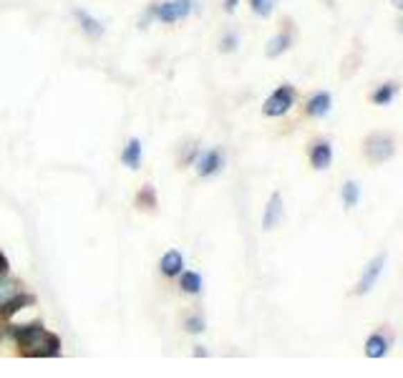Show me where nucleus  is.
<instances>
[{"mask_svg": "<svg viewBox=\"0 0 403 378\" xmlns=\"http://www.w3.org/2000/svg\"><path fill=\"white\" fill-rule=\"evenodd\" d=\"M13 338L28 356L48 358L61 353V341H58V336L48 333L43 325H15Z\"/></svg>", "mask_w": 403, "mask_h": 378, "instance_id": "f257e3e1", "label": "nucleus"}, {"mask_svg": "<svg viewBox=\"0 0 403 378\" xmlns=\"http://www.w3.org/2000/svg\"><path fill=\"white\" fill-rule=\"evenodd\" d=\"M393 154H396V139H393L391 134L373 132L363 139V156H366V161L373 164V167L393 159Z\"/></svg>", "mask_w": 403, "mask_h": 378, "instance_id": "f03ea898", "label": "nucleus"}, {"mask_svg": "<svg viewBox=\"0 0 403 378\" xmlns=\"http://www.w3.org/2000/svg\"><path fill=\"white\" fill-rule=\"evenodd\" d=\"M386 260H388V255L386 252H378L373 260H370L368 265L363 267L361 278L355 280L353 290H350V295H355V298H361V295H368L370 290L375 287V282H378V278L383 275V267H386Z\"/></svg>", "mask_w": 403, "mask_h": 378, "instance_id": "7ed1b4c3", "label": "nucleus"}, {"mask_svg": "<svg viewBox=\"0 0 403 378\" xmlns=\"http://www.w3.org/2000/svg\"><path fill=\"white\" fill-rule=\"evenodd\" d=\"M295 98H298V93H295V89L290 84L278 86L262 104V114L265 116H285L292 106H295Z\"/></svg>", "mask_w": 403, "mask_h": 378, "instance_id": "20e7f679", "label": "nucleus"}, {"mask_svg": "<svg viewBox=\"0 0 403 378\" xmlns=\"http://www.w3.org/2000/svg\"><path fill=\"white\" fill-rule=\"evenodd\" d=\"M189 10H192V0H169V3H161V6L154 8V15L161 23H177L181 18H187Z\"/></svg>", "mask_w": 403, "mask_h": 378, "instance_id": "39448f33", "label": "nucleus"}, {"mask_svg": "<svg viewBox=\"0 0 403 378\" xmlns=\"http://www.w3.org/2000/svg\"><path fill=\"white\" fill-rule=\"evenodd\" d=\"M388 348H391V336L388 333H383V330H373V333L366 338V343H363V353H366L370 361L386 358L388 356Z\"/></svg>", "mask_w": 403, "mask_h": 378, "instance_id": "423d86ee", "label": "nucleus"}, {"mask_svg": "<svg viewBox=\"0 0 403 378\" xmlns=\"http://www.w3.org/2000/svg\"><path fill=\"white\" fill-rule=\"evenodd\" d=\"M310 164L318 172H323V169H328L333 164V147H330V141L318 139L310 144Z\"/></svg>", "mask_w": 403, "mask_h": 378, "instance_id": "0eeeda50", "label": "nucleus"}, {"mask_svg": "<svg viewBox=\"0 0 403 378\" xmlns=\"http://www.w3.org/2000/svg\"><path fill=\"white\" fill-rule=\"evenodd\" d=\"M330 109H333V96H330L328 91L313 93V96L307 98V104H305V114H307V116H315V119H323V116H328V114H330Z\"/></svg>", "mask_w": 403, "mask_h": 378, "instance_id": "6e6552de", "label": "nucleus"}, {"mask_svg": "<svg viewBox=\"0 0 403 378\" xmlns=\"http://www.w3.org/2000/svg\"><path fill=\"white\" fill-rule=\"evenodd\" d=\"M398 89H401V84H396V81H386V84H378L370 91V104L373 106H388L393 104V98H396Z\"/></svg>", "mask_w": 403, "mask_h": 378, "instance_id": "1a4fd4ad", "label": "nucleus"}, {"mask_svg": "<svg viewBox=\"0 0 403 378\" xmlns=\"http://www.w3.org/2000/svg\"><path fill=\"white\" fill-rule=\"evenodd\" d=\"M220 167H222V154H220L217 149H209V152L199 154V159H197V172H199V177L217 174Z\"/></svg>", "mask_w": 403, "mask_h": 378, "instance_id": "9d476101", "label": "nucleus"}, {"mask_svg": "<svg viewBox=\"0 0 403 378\" xmlns=\"http://www.w3.org/2000/svg\"><path fill=\"white\" fill-rule=\"evenodd\" d=\"M283 219V197L275 192V195L270 197V202H267V207H265V217H262V230H272L275 224Z\"/></svg>", "mask_w": 403, "mask_h": 378, "instance_id": "9b49d317", "label": "nucleus"}, {"mask_svg": "<svg viewBox=\"0 0 403 378\" xmlns=\"http://www.w3.org/2000/svg\"><path fill=\"white\" fill-rule=\"evenodd\" d=\"M159 267H161V273L167 275V278H174V275H179V273H181V267H184V258H181V252L169 250L167 255L161 258Z\"/></svg>", "mask_w": 403, "mask_h": 378, "instance_id": "f8f14e48", "label": "nucleus"}, {"mask_svg": "<svg viewBox=\"0 0 403 378\" xmlns=\"http://www.w3.org/2000/svg\"><path fill=\"white\" fill-rule=\"evenodd\" d=\"M341 199H343V207H346V210H353V207H358V199H361V187H358V182H355V179H348V182L343 184Z\"/></svg>", "mask_w": 403, "mask_h": 378, "instance_id": "ddd939ff", "label": "nucleus"}, {"mask_svg": "<svg viewBox=\"0 0 403 378\" xmlns=\"http://www.w3.org/2000/svg\"><path fill=\"white\" fill-rule=\"evenodd\" d=\"M18 293H21V290H18V282L6 278V275H0V310L6 308L8 303L13 300Z\"/></svg>", "mask_w": 403, "mask_h": 378, "instance_id": "4468645a", "label": "nucleus"}, {"mask_svg": "<svg viewBox=\"0 0 403 378\" xmlns=\"http://www.w3.org/2000/svg\"><path fill=\"white\" fill-rule=\"evenodd\" d=\"M121 161H124L129 169H139V164H141V144L139 141L134 139L126 144L124 154H121Z\"/></svg>", "mask_w": 403, "mask_h": 378, "instance_id": "2eb2a0df", "label": "nucleus"}, {"mask_svg": "<svg viewBox=\"0 0 403 378\" xmlns=\"http://www.w3.org/2000/svg\"><path fill=\"white\" fill-rule=\"evenodd\" d=\"M290 43H292L290 33H278L270 43H267V56L275 58V56H280V53H285V51L290 48Z\"/></svg>", "mask_w": 403, "mask_h": 378, "instance_id": "dca6fc26", "label": "nucleus"}, {"mask_svg": "<svg viewBox=\"0 0 403 378\" xmlns=\"http://www.w3.org/2000/svg\"><path fill=\"white\" fill-rule=\"evenodd\" d=\"M179 287L184 290V293L197 295L202 290V275H197V273H181Z\"/></svg>", "mask_w": 403, "mask_h": 378, "instance_id": "f3484780", "label": "nucleus"}, {"mask_svg": "<svg viewBox=\"0 0 403 378\" xmlns=\"http://www.w3.org/2000/svg\"><path fill=\"white\" fill-rule=\"evenodd\" d=\"M26 305H33V298H30V295L18 293V295L13 298V300H10V303L6 305V308H3V313H6V315H13V313H18V310L26 308Z\"/></svg>", "mask_w": 403, "mask_h": 378, "instance_id": "a211bd4d", "label": "nucleus"}, {"mask_svg": "<svg viewBox=\"0 0 403 378\" xmlns=\"http://www.w3.org/2000/svg\"><path fill=\"white\" fill-rule=\"evenodd\" d=\"M250 3H252V10L258 15H262V18H267L272 13V8H275V0H250Z\"/></svg>", "mask_w": 403, "mask_h": 378, "instance_id": "6ab92c4d", "label": "nucleus"}, {"mask_svg": "<svg viewBox=\"0 0 403 378\" xmlns=\"http://www.w3.org/2000/svg\"><path fill=\"white\" fill-rule=\"evenodd\" d=\"M78 18H81V23H84V28L89 30V33H93V35H101V26H98V21H93V18H89V15L84 13V10H78Z\"/></svg>", "mask_w": 403, "mask_h": 378, "instance_id": "aec40b11", "label": "nucleus"}, {"mask_svg": "<svg viewBox=\"0 0 403 378\" xmlns=\"http://www.w3.org/2000/svg\"><path fill=\"white\" fill-rule=\"evenodd\" d=\"M187 330H192V333H202V330H204V318H199V315H197V318H189Z\"/></svg>", "mask_w": 403, "mask_h": 378, "instance_id": "412c9836", "label": "nucleus"}, {"mask_svg": "<svg viewBox=\"0 0 403 378\" xmlns=\"http://www.w3.org/2000/svg\"><path fill=\"white\" fill-rule=\"evenodd\" d=\"M235 46H237V38H232V35H227V38H224V46H222V48H224V51H232V48H235Z\"/></svg>", "mask_w": 403, "mask_h": 378, "instance_id": "4be33fe9", "label": "nucleus"}, {"mask_svg": "<svg viewBox=\"0 0 403 378\" xmlns=\"http://www.w3.org/2000/svg\"><path fill=\"white\" fill-rule=\"evenodd\" d=\"M8 273V258L0 252V275H6Z\"/></svg>", "mask_w": 403, "mask_h": 378, "instance_id": "5701e85b", "label": "nucleus"}, {"mask_svg": "<svg viewBox=\"0 0 403 378\" xmlns=\"http://www.w3.org/2000/svg\"><path fill=\"white\" fill-rule=\"evenodd\" d=\"M237 3H240V0H224V8H227V10L232 13V10L237 8Z\"/></svg>", "mask_w": 403, "mask_h": 378, "instance_id": "b1692460", "label": "nucleus"}, {"mask_svg": "<svg viewBox=\"0 0 403 378\" xmlns=\"http://www.w3.org/2000/svg\"><path fill=\"white\" fill-rule=\"evenodd\" d=\"M391 6L396 8V10H403V0H391Z\"/></svg>", "mask_w": 403, "mask_h": 378, "instance_id": "393cba45", "label": "nucleus"}]
</instances>
